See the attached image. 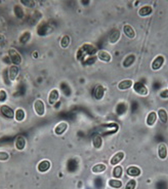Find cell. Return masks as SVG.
<instances>
[{
  "label": "cell",
  "instance_id": "12",
  "mask_svg": "<svg viewBox=\"0 0 168 189\" xmlns=\"http://www.w3.org/2000/svg\"><path fill=\"white\" fill-rule=\"evenodd\" d=\"M127 173L130 176L137 177V176L140 175L141 171H140V169L138 167L133 166V167H129V169H127Z\"/></svg>",
  "mask_w": 168,
  "mask_h": 189
},
{
  "label": "cell",
  "instance_id": "30",
  "mask_svg": "<svg viewBox=\"0 0 168 189\" xmlns=\"http://www.w3.org/2000/svg\"><path fill=\"white\" fill-rule=\"evenodd\" d=\"M30 38V33L29 32H26L20 38V40L21 43L25 44L28 41Z\"/></svg>",
  "mask_w": 168,
  "mask_h": 189
},
{
  "label": "cell",
  "instance_id": "35",
  "mask_svg": "<svg viewBox=\"0 0 168 189\" xmlns=\"http://www.w3.org/2000/svg\"><path fill=\"white\" fill-rule=\"evenodd\" d=\"M160 96L162 98H168V90H166L164 91H162L161 93Z\"/></svg>",
  "mask_w": 168,
  "mask_h": 189
},
{
  "label": "cell",
  "instance_id": "19",
  "mask_svg": "<svg viewBox=\"0 0 168 189\" xmlns=\"http://www.w3.org/2000/svg\"><path fill=\"white\" fill-rule=\"evenodd\" d=\"M152 11V8L150 6H144L139 11V14L141 16H148L151 14Z\"/></svg>",
  "mask_w": 168,
  "mask_h": 189
},
{
  "label": "cell",
  "instance_id": "25",
  "mask_svg": "<svg viewBox=\"0 0 168 189\" xmlns=\"http://www.w3.org/2000/svg\"><path fill=\"white\" fill-rule=\"evenodd\" d=\"M93 145L95 146V148H100L102 145V140L101 137L98 135H95L93 137Z\"/></svg>",
  "mask_w": 168,
  "mask_h": 189
},
{
  "label": "cell",
  "instance_id": "31",
  "mask_svg": "<svg viewBox=\"0 0 168 189\" xmlns=\"http://www.w3.org/2000/svg\"><path fill=\"white\" fill-rule=\"evenodd\" d=\"M136 186V182L135 179H131L128 182L125 189H135Z\"/></svg>",
  "mask_w": 168,
  "mask_h": 189
},
{
  "label": "cell",
  "instance_id": "6",
  "mask_svg": "<svg viewBox=\"0 0 168 189\" xmlns=\"http://www.w3.org/2000/svg\"><path fill=\"white\" fill-rule=\"evenodd\" d=\"M164 62V58L162 56H158L154 59L152 63V68L154 70L160 69Z\"/></svg>",
  "mask_w": 168,
  "mask_h": 189
},
{
  "label": "cell",
  "instance_id": "11",
  "mask_svg": "<svg viewBox=\"0 0 168 189\" xmlns=\"http://www.w3.org/2000/svg\"><path fill=\"white\" fill-rule=\"evenodd\" d=\"M104 94V89L102 86H98L94 91V96L97 100H100L103 98Z\"/></svg>",
  "mask_w": 168,
  "mask_h": 189
},
{
  "label": "cell",
  "instance_id": "7",
  "mask_svg": "<svg viewBox=\"0 0 168 189\" xmlns=\"http://www.w3.org/2000/svg\"><path fill=\"white\" fill-rule=\"evenodd\" d=\"M120 32L118 30H116L111 33L109 36V42L111 44H115L118 41L120 37Z\"/></svg>",
  "mask_w": 168,
  "mask_h": 189
},
{
  "label": "cell",
  "instance_id": "16",
  "mask_svg": "<svg viewBox=\"0 0 168 189\" xmlns=\"http://www.w3.org/2000/svg\"><path fill=\"white\" fill-rule=\"evenodd\" d=\"M158 156L162 159H164L166 158L167 156V150L166 146L164 144H162L158 147Z\"/></svg>",
  "mask_w": 168,
  "mask_h": 189
},
{
  "label": "cell",
  "instance_id": "14",
  "mask_svg": "<svg viewBox=\"0 0 168 189\" xmlns=\"http://www.w3.org/2000/svg\"><path fill=\"white\" fill-rule=\"evenodd\" d=\"M50 167V163L48 160H44L40 162L38 166V169L41 172H45L49 169Z\"/></svg>",
  "mask_w": 168,
  "mask_h": 189
},
{
  "label": "cell",
  "instance_id": "15",
  "mask_svg": "<svg viewBox=\"0 0 168 189\" xmlns=\"http://www.w3.org/2000/svg\"><path fill=\"white\" fill-rule=\"evenodd\" d=\"M67 128V124L66 123L63 122L58 124L55 129V132L57 135H61L65 131Z\"/></svg>",
  "mask_w": 168,
  "mask_h": 189
},
{
  "label": "cell",
  "instance_id": "18",
  "mask_svg": "<svg viewBox=\"0 0 168 189\" xmlns=\"http://www.w3.org/2000/svg\"><path fill=\"white\" fill-rule=\"evenodd\" d=\"M135 59V57L133 54H131L127 56L123 63V65L124 67H129L134 63Z\"/></svg>",
  "mask_w": 168,
  "mask_h": 189
},
{
  "label": "cell",
  "instance_id": "8",
  "mask_svg": "<svg viewBox=\"0 0 168 189\" xmlns=\"http://www.w3.org/2000/svg\"><path fill=\"white\" fill-rule=\"evenodd\" d=\"M59 97V93L57 90H53L50 93L48 102L50 104L53 105L56 103Z\"/></svg>",
  "mask_w": 168,
  "mask_h": 189
},
{
  "label": "cell",
  "instance_id": "2",
  "mask_svg": "<svg viewBox=\"0 0 168 189\" xmlns=\"http://www.w3.org/2000/svg\"><path fill=\"white\" fill-rule=\"evenodd\" d=\"M0 111L2 114L7 118H13L14 116L13 110L7 105H3L0 108Z\"/></svg>",
  "mask_w": 168,
  "mask_h": 189
},
{
  "label": "cell",
  "instance_id": "24",
  "mask_svg": "<svg viewBox=\"0 0 168 189\" xmlns=\"http://www.w3.org/2000/svg\"><path fill=\"white\" fill-rule=\"evenodd\" d=\"M106 166L103 164H98L95 165L92 169V171L95 173H99L104 171L106 169Z\"/></svg>",
  "mask_w": 168,
  "mask_h": 189
},
{
  "label": "cell",
  "instance_id": "27",
  "mask_svg": "<svg viewBox=\"0 0 168 189\" xmlns=\"http://www.w3.org/2000/svg\"><path fill=\"white\" fill-rule=\"evenodd\" d=\"M70 42V38L69 36L65 35L61 39V45L63 48H66L68 47Z\"/></svg>",
  "mask_w": 168,
  "mask_h": 189
},
{
  "label": "cell",
  "instance_id": "33",
  "mask_svg": "<svg viewBox=\"0 0 168 189\" xmlns=\"http://www.w3.org/2000/svg\"><path fill=\"white\" fill-rule=\"evenodd\" d=\"M9 158V154L6 152H0V160H6Z\"/></svg>",
  "mask_w": 168,
  "mask_h": 189
},
{
  "label": "cell",
  "instance_id": "28",
  "mask_svg": "<svg viewBox=\"0 0 168 189\" xmlns=\"http://www.w3.org/2000/svg\"><path fill=\"white\" fill-rule=\"evenodd\" d=\"M25 117V113L22 109H18L16 111L15 118L18 121H21Z\"/></svg>",
  "mask_w": 168,
  "mask_h": 189
},
{
  "label": "cell",
  "instance_id": "29",
  "mask_svg": "<svg viewBox=\"0 0 168 189\" xmlns=\"http://www.w3.org/2000/svg\"><path fill=\"white\" fill-rule=\"evenodd\" d=\"M14 12L16 17L18 18H21L24 16V12L22 8L19 6H16L14 8Z\"/></svg>",
  "mask_w": 168,
  "mask_h": 189
},
{
  "label": "cell",
  "instance_id": "23",
  "mask_svg": "<svg viewBox=\"0 0 168 189\" xmlns=\"http://www.w3.org/2000/svg\"><path fill=\"white\" fill-rule=\"evenodd\" d=\"M122 174V169L120 165L115 167L113 171V175L116 178H120Z\"/></svg>",
  "mask_w": 168,
  "mask_h": 189
},
{
  "label": "cell",
  "instance_id": "22",
  "mask_svg": "<svg viewBox=\"0 0 168 189\" xmlns=\"http://www.w3.org/2000/svg\"><path fill=\"white\" fill-rule=\"evenodd\" d=\"M158 114L161 121L164 123H167L168 121V117L166 111L164 109H161L158 111Z\"/></svg>",
  "mask_w": 168,
  "mask_h": 189
},
{
  "label": "cell",
  "instance_id": "3",
  "mask_svg": "<svg viewBox=\"0 0 168 189\" xmlns=\"http://www.w3.org/2000/svg\"><path fill=\"white\" fill-rule=\"evenodd\" d=\"M133 89L137 93L141 95H146L148 92L146 87L143 84L140 82L135 83L133 86Z\"/></svg>",
  "mask_w": 168,
  "mask_h": 189
},
{
  "label": "cell",
  "instance_id": "37",
  "mask_svg": "<svg viewBox=\"0 0 168 189\" xmlns=\"http://www.w3.org/2000/svg\"><path fill=\"white\" fill-rule=\"evenodd\" d=\"M4 40V36L0 34V42L3 41Z\"/></svg>",
  "mask_w": 168,
  "mask_h": 189
},
{
  "label": "cell",
  "instance_id": "17",
  "mask_svg": "<svg viewBox=\"0 0 168 189\" xmlns=\"http://www.w3.org/2000/svg\"><path fill=\"white\" fill-rule=\"evenodd\" d=\"M16 147L18 150H23L25 145V140L22 136H19L16 141Z\"/></svg>",
  "mask_w": 168,
  "mask_h": 189
},
{
  "label": "cell",
  "instance_id": "5",
  "mask_svg": "<svg viewBox=\"0 0 168 189\" xmlns=\"http://www.w3.org/2000/svg\"><path fill=\"white\" fill-rule=\"evenodd\" d=\"M97 57L101 61L104 62H109L111 60V55L105 50H100L97 53Z\"/></svg>",
  "mask_w": 168,
  "mask_h": 189
},
{
  "label": "cell",
  "instance_id": "26",
  "mask_svg": "<svg viewBox=\"0 0 168 189\" xmlns=\"http://www.w3.org/2000/svg\"><path fill=\"white\" fill-rule=\"evenodd\" d=\"M109 185L111 187L118 189L122 186V184L120 181L117 179H110L109 181Z\"/></svg>",
  "mask_w": 168,
  "mask_h": 189
},
{
  "label": "cell",
  "instance_id": "10",
  "mask_svg": "<svg viewBox=\"0 0 168 189\" xmlns=\"http://www.w3.org/2000/svg\"><path fill=\"white\" fill-rule=\"evenodd\" d=\"M124 156V154L122 152H119L116 154L111 160L110 163L112 165H116L120 162Z\"/></svg>",
  "mask_w": 168,
  "mask_h": 189
},
{
  "label": "cell",
  "instance_id": "1",
  "mask_svg": "<svg viewBox=\"0 0 168 189\" xmlns=\"http://www.w3.org/2000/svg\"><path fill=\"white\" fill-rule=\"evenodd\" d=\"M9 54L10 55V58L13 63L17 65H20L21 62V58L20 54L15 50L13 49H10L9 51Z\"/></svg>",
  "mask_w": 168,
  "mask_h": 189
},
{
  "label": "cell",
  "instance_id": "21",
  "mask_svg": "<svg viewBox=\"0 0 168 189\" xmlns=\"http://www.w3.org/2000/svg\"><path fill=\"white\" fill-rule=\"evenodd\" d=\"M156 120V115L154 112L150 113L148 115L146 122L147 124L150 126H152L154 125Z\"/></svg>",
  "mask_w": 168,
  "mask_h": 189
},
{
  "label": "cell",
  "instance_id": "34",
  "mask_svg": "<svg viewBox=\"0 0 168 189\" xmlns=\"http://www.w3.org/2000/svg\"><path fill=\"white\" fill-rule=\"evenodd\" d=\"M7 98L6 92L4 90L0 91V102H4Z\"/></svg>",
  "mask_w": 168,
  "mask_h": 189
},
{
  "label": "cell",
  "instance_id": "36",
  "mask_svg": "<svg viewBox=\"0 0 168 189\" xmlns=\"http://www.w3.org/2000/svg\"><path fill=\"white\" fill-rule=\"evenodd\" d=\"M161 87V85L160 83H154V89H158Z\"/></svg>",
  "mask_w": 168,
  "mask_h": 189
},
{
  "label": "cell",
  "instance_id": "20",
  "mask_svg": "<svg viewBox=\"0 0 168 189\" xmlns=\"http://www.w3.org/2000/svg\"><path fill=\"white\" fill-rule=\"evenodd\" d=\"M19 69L16 65H12L10 69V78L12 81H14L18 75Z\"/></svg>",
  "mask_w": 168,
  "mask_h": 189
},
{
  "label": "cell",
  "instance_id": "4",
  "mask_svg": "<svg viewBox=\"0 0 168 189\" xmlns=\"http://www.w3.org/2000/svg\"><path fill=\"white\" fill-rule=\"evenodd\" d=\"M34 109L36 112L39 116H42L44 113V104L40 100H37L34 103Z\"/></svg>",
  "mask_w": 168,
  "mask_h": 189
},
{
  "label": "cell",
  "instance_id": "32",
  "mask_svg": "<svg viewBox=\"0 0 168 189\" xmlns=\"http://www.w3.org/2000/svg\"><path fill=\"white\" fill-rule=\"evenodd\" d=\"M21 2L23 4V5L28 7H33L35 6V3L33 1L26 0V1H21Z\"/></svg>",
  "mask_w": 168,
  "mask_h": 189
},
{
  "label": "cell",
  "instance_id": "13",
  "mask_svg": "<svg viewBox=\"0 0 168 189\" xmlns=\"http://www.w3.org/2000/svg\"><path fill=\"white\" fill-rule=\"evenodd\" d=\"M123 31L125 34L129 38H133L135 37V31L133 30V28L131 27V26L129 25H125L123 27Z\"/></svg>",
  "mask_w": 168,
  "mask_h": 189
},
{
  "label": "cell",
  "instance_id": "9",
  "mask_svg": "<svg viewBox=\"0 0 168 189\" xmlns=\"http://www.w3.org/2000/svg\"><path fill=\"white\" fill-rule=\"evenodd\" d=\"M133 81L129 80H126L124 81H121L120 83H119L118 86L119 89L121 90H127L129 89L131 87L133 86Z\"/></svg>",
  "mask_w": 168,
  "mask_h": 189
}]
</instances>
